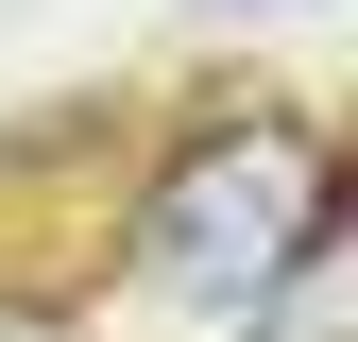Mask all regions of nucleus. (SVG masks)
Segmentation results:
<instances>
[{
    "label": "nucleus",
    "instance_id": "obj_1",
    "mask_svg": "<svg viewBox=\"0 0 358 342\" xmlns=\"http://www.w3.org/2000/svg\"><path fill=\"white\" fill-rule=\"evenodd\" d=\"M341 240V137L290 86H205L171 137L120 154L103 189V274L85 342H256V308Z\"/></svg>",
    "mask_w": 358,
    "mask_h": 342
},
{
    "label": "nucleus",
    "instance_id": "obj_2",
    "mask_svg": "<svg viewBox=\"0 0 358 342\" xmlns=\"http://www.w3.org/2000/svg\"><path fill=\"white\" fill-rule=\"evenodd\" d=\"M0 342H85V325H69V291H0Z\"/></svg>",
    "mask_w": 358,
    "mask_h": 342
},
{
    "label": "nucleus",
    "instance_id": "obj_3",
    "mask_svg": "<svg viewBox=\"0 0 358 342\" xmlns=\"http://www.w3.org/2000/svg\"><path fill=\"white\" fill-rule=\"evenodd\" d=\"M222 18H324V0H222Z\"/></svg>",
    "mask_w": 358,
    "mask_h": 342
}]
</instances>
